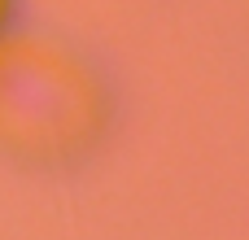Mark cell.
<instances>
[{"label": "cell", "mask_w": 249, "mask_h": 240, "mask_svg": "<svg viewBox=\"0 0 249 240\" xmlns=\"http://www.w3.org/2000/svg\"><path fill=\"white\" fill-rule=\"evenodd\" d=\"M4 17H9V0H0V22H4Z\"/></svg>", "instance_id": "6da1fadb"}]
</instances>
